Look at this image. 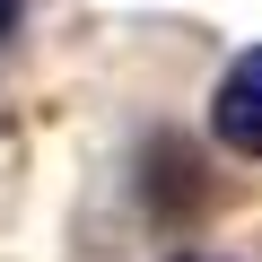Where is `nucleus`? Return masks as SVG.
<instances>
[{"instance_id":"nucleus-1","label":"nucleus","mask_w":262,"mask_h":262,"mask_svg":"<svg viewBox=\"0 0 262 262\" xmlns=\"http://www.w3.org/2000/svg\"><path fill=\"white\" fill-rule=\"evenodd\" d=\"M210 131H219V149L262 158V44L219 70V88H210Z\"/></svg>"},{"instance_id":"nucleus-2","label":"nucleus","mask_w":262,"mask_h":262,"mask_svg":"<svg viewBox=\"0 0 262 262\" xmlns=\"http://www.w3.org/2000/svg\"><path fill=\"white\" fill-rule=\"evenodd\" d=\"M9 27H18V0H0V35H9Z\"/></svg>"}]
</instances>
